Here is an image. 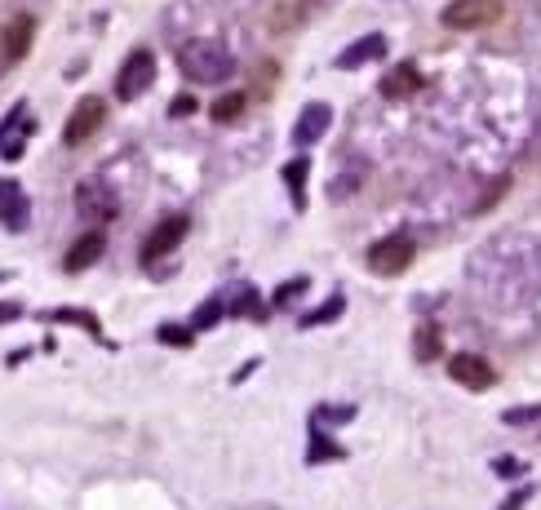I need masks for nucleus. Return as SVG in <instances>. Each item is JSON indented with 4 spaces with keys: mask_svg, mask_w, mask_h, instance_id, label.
Instances as JSON below:
<instances>
[{
    "mask_svg": "<svg viewBox=\"0 0 541 510\" xmlns=\"http://www.w3.org/2000/svg\"><path fill=\"white\" fill-rule=\"evenodd\" d=\"M178 71L191 80V85H218L236 71V58L227 54L222 40H187L178 49Z\"/></svg>",
    "mask_w": 541,
    "mask_h": 510,
    "instance_id": "f257e3e1",
    "label": "nucleus"
},
{
    "mask_svg": "<svg viewBox=\"0 0 541 510\" xmlns=\"http://www.w3.org/2000/svg\"><path fill=\"white\" fill-rule=\"evenodd\" d=\"M497 18H502V0H453L440 14V23L453 27V32H475V27H488Z\"/></svg>",
    "mask_w": 541,
    "mask_h": 510,
    "instance_id": "f03ea898",
    "label": "nucleus"
},
{
    "mask_svg": "<svg viewBox=\"0 0 541 510\" xmlns=\"http://www.w3.org/2000/svg\"><path fill=\"white\" fill-rule=\"evenodd\" d=\"M151 85H156V58H151L147 49H138V54H129L125 67H120V76H116V98L134 102V98L147 94Z\"/></svg>",
    "mask_w": 541,
    "mask_h": 510,
    "instance_id": "7ed1b4c3",
    "label": "nucleus"
},
{
    "mask_svg": "<svg viewBox=\"0 0 541 510\" xmlns=\"http://www.w3.org/2000/svg\"><path fill=\"white\" fill-rule=\"evenodd\" d=\"M413 253L417 244L408 236H391V240H377L369 249V271L373 275H404L408 267H413Z\"/></svg>",
    "mask_w": 541,
    "mask_h": 510,
    "instance_id": "20e7f679",
    "label": "nucleus"
},
{
    "mask_svg": "<svg viewBox=\"0 0 541 510\" xmlns=\"http://www.w3.org/2000/svg\"><path fill=\"white\" fill-rule=\"evenodd\" d=\"M76 213L80 218H89V222H111L116 218V191H111V182H102V178H85V182H76Z\"/></svg>",
    "mask_w": 541,
    "mask_h": 510,
    "instance_id": "39448f33",
    "label": "nucleus"
},
{
    "mask_svg": "<svg viewBox=\"0 0 541 510\" xmlns=\"http://www.w3.org/2000/svg\"><path fill=\"white\" fill-rule=\"evenodd\" d=\"M102 120H107V107H102V98H80L76 111H71V120H67V129H63V142H67L71 151L85 147V142L102 129Z\"/></svg>",
    "mask_w": 541,
    "mask_h": 510,
    "instance_id": "423d86ee",
    "label": "nucleus"
},
{
    "mask_svg": "<svg viewBox=\"0 0 541 510\" xmlns=\"http://www.w3.org/2000/svg\"><path fill=\"white\" fill-rule=\"evenodd\" d=\"M187 231H191V222L182 218V213H173V218H165V222H160L156 231H151L147 240H142V262H147V267H156V262L165 258V253H173V249H178Z\"/></svg>",
    "mask_w": 541,
    "mask_h": 510,
    "instance_id": "0eeeda50",
    "label": "nucleus"
},
{
    "mask_svg": "<svg viewBox=\"0 0 541 510\" xmlns=\"http://www.w3.org/2000/svg\"><path fill=\"white\" fill-rule=\"evenodd\" d=\"M329 125H333L329 102H306L298 125H293V142H298V147H311V142H320L324 134H329Z\"/></svg>",
    "mask_w": 541,
    "mask_h": 510,
    "instance_id": "6e6552de",
    "label": "nucleus"
},
{
    "mask_svg": "<svg viewBox=\"0 0 541 510\" xmlns=\"http://www.w3.org/2000/svg\"><path fill=\"white\" fill-rule=\"evenodd\" d=\"M32 36H36V23L27 14L9 18L5 32H0V58H5V63H23L27 49H32Z\"/></svg>",
    "mask_w": 541,
    "mask_h": 510,
    "instance_id": "1a4fd4ad",
    "label": "nucleus"
},
{
    "mask_svg": "<svg viewBox=\"0 0 541 510\" xmlns=\"http://www.w3.org/2000/svg\"><path fill=\"white\" fill-rule=\"evenodd\" d=\"M32 129H36V120L27 116V107L9 111V120L0 125V160H18V156H23V142L32 138Z\"/></svg>",
    "mask_w": 541,
    "mask_h": 510,
    "instance_id": "9d476101",
    "label": "nucleus"
},
{
    "mask_svg": "<svg viewBox=\"0 0 541 510\" xmlns=\"http://www.w3.org/2000/svg\"><path fill=\"white\" fill-rule=\"evenodd\" d=\"M27 213H32V204H27L23 187H18L14 178H0V218H5V227L9 231H23L27 222H32Z\"/></svg>",
    "mask_w": 541,
    "mask_h": 510,
    "instance_id": "9b49d317",
    "label": "nucleus"
},
{
    "mask_svg": "<svg viewBox=\"0 0 541 510\" xmlns=\"http://www.w3.org/2000/svg\"><path fill=\"white\" fill-rule=\"evenodd\" d=\"M448 377H453V382H462L466 391H484V386H493L497 373L488 369L479 355H453V360H448Z\"/></svg>",
    "mask_w": 541,
    "mask_h": 510,
    "instance_id": "f8f14e48",
    "label": "nucleus"
},
{
    "mask_svg": "<svg viewBox=\"0 0 541 510\" xmlns=\"http://www.w3.org/2000/svg\"><path fill=\"white\" fill-rule=\"evenodd\" d=\"M102 249H107V236H102V231H89V236H80L76 244H71V253L63 258V271H71V275L89 271V267H94V262L102 258Z\"/></svg>",
    "mask_w": 541,
    "mask_h": 510,
    "instance_id": "ddd939ff",
    "label": "nucleus"
},
{
    "mask_svg": "<svg viewBox=\"0 0 541 510\" xmlns=\"http://www.w3.org/2000/svg\"><path fill=\"white\" fill-rule=\"evenodd\" d=\"M382 54H386V36H360L351 49H342L338 67L342 71H355V67H364V63H377Z\"/></svg>",
    "mask_w": 541,
    "mask_h": 510,
    "instance_id": "4468645a",
    "label": "nucleus"
},
{
    "mask_svg": "<svg viewBox=\"0 0 541 510\" xmlns=\"http://www.w3.org/2000/svg\"><path fill=\"white\" fill-rule=\"evenodd\" d=\"M413 355L422 364H435V360H444V342H440V324H417V333H413Z\"/></svg>",
    "mask_w": 541,
    "mask_h": 510,
    "instance_id": "2eb2a0df",
    "label": "nucleus"
},
{
    "mask_svg": "<svg viewBox=\"0 0 541 510\" xmlns=\"http://www.w3.org/2000/svg\"><path fill=\"white\" fill-rule=\"evenodd\" d=\"M417 89H422V76H417L413 63H400L391 76L382 80V94L386 98H408V94H417Z\"/></svg>",
    "mask_w": 541,
    "mask_h": 510,
    "instance_id": "dca6fc26",
    "label": "nucleus"
},
{
    "mask_svg": "<svg viewBox=\"0 0 541 510\" xmlns=\"http://www.w3.org/2000/svg\"><path fill=\"white\" fill-rule=\"evenodd\" d=\"M306 160H289L284 165V182H289V196H293V209H306Z\"/></svg>",
    "mask_w": 541,
    "mask_h": 510,
    "instance_id": "f3484780",
    "label": "nucleus"
},
{
    "mask_svg": "<svg viewBox=\"0 0 541 510\" xmlns=\"http://www.w3.org/2000/svg\"><path fill=\"white\" fill-rule=\"evenodd\" d=\"M342 311H346V298H342V293H333V298L324 302V306H315V311H306V315H302V329H315V324L338 320Z\"/></svg>",
    "mask_w": 541,
    "mask_h": 510,
    "instance_id": "a211bd4d",
    "label": "nucleus"
},
{
    "mask_svg": "<svg viewBox=\"0 0 541 510\" xmlns=\"http://www.w3.org/2000/svg\"><path fill=\"white\" fill-rule=\"evenodd\" d=\"M209 111H213V120H218V125H231V120H240V111H244V94H222Z\"/></svg>",
    "mask_w": 541,
    "mask_h": 510,
    "instance_id": "6ab92c4d",
    "label": "nucleus"
},
{
    "mask_svg": "<svg viewBox=\"0 0 541 510\" xmlns=\"http://www.w3.org/2000/svg\"><path fill=\"white\" fill-rule=\"evenodd\" d=\"M249 311H258V289H253V284H240V293L231 298V315H249Z\"/></svg>",
    "mask_w": 541,
    "mask_h": 510,
    "instance_id": "aec40b11",
    "label": "nucleus"
},
{
    "mask_svg": "<svg viewBox=\"0 0 541 510\" xmlns=\"http://www.w3.org/2000/svg\"><path fill=\"white\" fill-rule=\"evenodd\" d=\"M218 315H222V302L209 298V302H204L200 311H196V329H213V320H218Z\"/></svg>",
    "mask_w": 541,
    "mask_h": 510,
    "instance_id": "412c9836",
    "label": "nucleus"
},
{
    "mask_svg": "<svg viewBox=\"0 0 541 510\" xmlns=\"http://www.w3.org/2000/svg\"><path fill=\"white\" fill-rule=\"evenodd\" d=\"M49 320H76L80 329L98 333V320H94V315H89V311H54V315H49Z\"/></svg>",
    "mask_w": 541,
    "mask_h": 510,
    "instance_id": "4be33fe9",
    "label": "nucleus"
},
{
    "mask_svg": "<svg viewBox=\"0 0 541 510\" xmlns=\"http://www.w3.org/2000/svg\"><path fill=\"white\" fill-rule=\"evenodd\" d=\"M537 417H541V408H506L502 422L506 426H524V422H537Z\"/></svg>",
    "mask_w": 541,
    "mask_h": 510,
    "instance_id": "5701e85b",
    "label": "nucleus"
},
{
    "mask_svg": "<svg viewBox=\"0 0 541 510\" xmlns=\"http://www.w3.org/2000/svg\"><path fill=\"white\" fill-rule=\"evenodd\" d=\"M302 289H311V284H306V280H289V284H284V289H280V293H275V302H271V306H289V302H293V298H298V293H302Z\"/></svg>",
    "mask_w": 541,
    "mask_h": 510,
    "instance_id": "b1692460",
    "label": "nucleus"
},
{
    "mask_svg": "<svg viewBox=\"0 0 541 510\" xmlns=\"http://www.w3.org/2000/svg\"><path fill=\"white\" fill-rule=\"evenodd\" d=\"M160 342H169V346H191V329H173V324H165V329H160Z\"/></svg>",
    "mask_w": 541,
    "mask_h": 510,
    "instance_id": "393cba45",
    "label": "nucleus"
},
{
    "mask_svg": "<svg viewBox=\"0 0 541 510\" xmlns=\"http://www.w3.org/2000/svg\"><path fill=\"white\" fill-rule=\"evenodd\" d=\"M497 475H506V479L524 475V462H515V457H497Z\"/></svg>",
    "mask_w": 541,
    "mask_h": 510,
    "instance_id": "a878e982",
    "label": "nucleus"
},
{
    "mask_svg": "<svg viewBox=\"0 0 541 510\" xmlns=\"http://www.w3.org/2000/svg\"><path fill=\"white\" fill-rule=\"evenodd\" d=\"M191 111H196V98H191V94H178V98H173V116H191Z\"/></svg>",
    "mask_w": 541,
    "mask_h": 510,
    "instance_id": "bb28decb",
    "label": "nucleus"
},
{
    "mask_svg": "<svg viewBox=\"0 0 541 510\" xmlns=\"http://www.w3.org/2000/svg\"><path fill=\"white\" fill-rule=\"evenodd\" d=\"M18 315H23V306L18 302H0V324H14Z\"/></svg>",
    "mask_w": 541,
    "mask_h": 510,
    "instance_id": "cd10ccee",
    "label": "nucleus"
},
{
    "mask_svg": "<svg viewBox=\"0 0 541 510\" xmlns=\"http://www.w3.org/2000/svg\"><path fill=\"white\" fill-rule=\"evenodd\" d=\"M0 280H9V275H5V271H0Z\"/></svg>",
    "mask_w": 541,
    "mask_h": 510,
    "instance_id": "c85d7f7f",
    "label": "nucleus"
}]
</instances>
